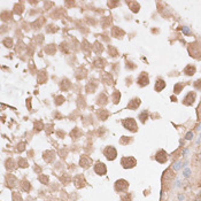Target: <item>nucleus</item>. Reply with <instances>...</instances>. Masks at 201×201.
<instances>
[{
  "instance_id": "obj_1",
  "label": "nucleus",
  "mask_w": 201,
  "mask_h": 201,
  "mask_svg": "<svg viewBox=\"0 0 201 201\" xmlns=\"http://www.w3.org/2000/svg\"><path fill=\"white\" fill-rule=\"evenodd\" d=\"M187 51H189L190 56H192L193 59H196V60L201 59V44H199L198 42L189 44Z\"/></svg>"
},
{
  "instance_id": "obj_2",
  "label": "nucleus",
  "mask_w": 201,
  "mask_h": 201,
  "mask_svg": "<svg viewBox=\"0 0 201 201\" xmlns=\"http://www.w3.org/2000/svg\"><path fill=\"white\" fill-rule=\"evenodd\" d=\"M122 125L127 129V130L131 131V132H137V131H138L137 122H136V120L132 118V117H128V118L122 120Z\"/></svg>"
},
{
  "instance_id": "obj_3",
  "label": "nucleus",
  "mask_w": 201,
  "mask_h": 201,
  "mask_svg": "<svg viewBox=\"0 0 201 201\" xmlns=\"http://www.w3.org/2000/svg\"><path fill=\"white\" fill-rule=\"evenodd\" d=\"M114 189L118 193H127L129 189L128 181H125V179H118V181H116L115 185H114Z\"/></svg>"
},
{
  "instance_id": "obj_4",
  "label": "nucleus",
  "mask_w": 201,
  "mask_h": 201,
  "mask_svg": "<svg viewBox=\"0 0 201 201\" xmlns=\"http://www.w3.org/2000/svg\"><path fill=\"white\" fill-rule=\"evenodd\" d=\"M121 165L124 169H131L137 165V160L133 156H123L121 159Z\"/></svg>"
},
{
  "instance_id": "obj_5",
  "label": "nucleus",
  "mask_w": 201,
  "mask_h": 201,
  "mask_svg": "<svg viewBox=\"0 0 201 201\" xmlns=\"http://www.w3.org/2000/svg\"><path fill=\"white\" fill-rule=\"evenodd\" d=\"M195 99H196V93L195 91H190L185 97L183 98L182 102L184 106H192L195 102Z\"/></svg>"
},
{
  "instance_id": "obj_6",
  "label": "nucleus",
  "mask_w": 201,
  "mask_h": 201,
  "mask_svg": "<svg viewBox=\"0 0 201 201\" xmlns=\"http://www.w3.org/2000/svg\"><path fill=\"white\" fill-rule=\"evenodd\" d=\"M104 155L106 156L107 160L113 161V160H115L116 156H117V151H116V148L114 146H107L104 149Z\"/></svg>"
},
{
  "instance_id": "obj_7",
  "label": "nucleus",
  "mask_w": 201,
  "mask_h": 201,
  "mask_svg": "<svg viewBox=\"0 0 201 201\" xmlns=\"http://www.w3.org/2000/svg\"><path fill=\"white\" fill-rule=\"evenodd\" d=\"M137 84L138 86L140 87H145L149 84V75L145 71H143V73H140V75L138 76V78H137Z\"/></svg>"
},
{
  "instance_id": "obj_8",
  "label": "nucleus",
  "mask_w": 201,
  "mask_h": 201,
  "mask_svg": "<svg viewBox=\"0 0 201 201\" xmlns=\"http://www.w3.org/2000/svg\"><path fill=\"white\" fill-rule=\"evenodd\" d=\"M168 159H169V155H168V153L165 152V149H159L156 154H155V161H158L159 163H161V165L165 163L168 161Z\"/></svg>"
},
{
  "instance_id": "obj_9",
  "label": "nucleus",
  "mask_w": 201,
  "mask_h": 201,
  "mask_svg": "<svg viewBox=\"0 0 201 201\" xmlns=\"http://www.w3.org/2000/svg\"><path fill=\"white\" fill-rule=\"evenodd\" d=\"M94 171L99 176H105L107 174V168H106V165L102 162L98 161V162H96V165H94Z\"/></svg>"
},
{
  "instance_id": "obj_10",
  "label": "nucleus",
  "mask_w": 201,
  "mask_h": 201,
  "mask_svg": "<svg viewBox=\"0 0 201 201\" xmlns=\"http://www.w3.org/2000/svg\"><path fill=\"white\" fill-rule=\"evenodd\" d=\"M141 105V100L139 98H132L128 104V109L130 110H136L139 108V106Z\"/></svg>"
},
{
  "instance_id": "obj_11",
  "label": "nucleus",
  "mask_w": 201,
  "mask_h": 201,
  "mask_svg": "<svg viewBox=\"0 0 201 201\" xmlns=\"http://www.w3.org/2000/svg\"><path fill=\"white\" fill-rule=\"evenodd\" d=\"M86 182L85 179H84V177L83 175H77V176L74 177V184H75V186L77 187V189H82V187H84L86 185Z\"/></svg>"
},
{
  "instance_id": "obj_12",
  "label": "nucleus",
  "mask_w": 201,
  "mask_h": 201,
  "mask_svg": "<svg viewBox=\"0 0 201 201\" xmlns=\"http://www.w3.org/2000/svg\"><path fill=\"white\" fill-rule=\"evenodd\" d=\"M167 86L165 79L162 78H158L155 80V85H154V90L156 92H161L162 90H165V87Z\"/></svg>"
},
{
  "instance_id": "obj_13",
  "label": "nucleus",
  "mask_w": 201,
  "mask_h": 201,
  "mask_svg": "<svg viewBox=\"0 0 201 201\" xmlns=\"http://www.w3.org/2000/svg\"><path fill=\"white\" fill-rule=\"evenodd\" d=\"M92 165V160L89 156H86V155H82V158H80V161H79V165L82 167V168H89L90 165Z\"/></svg>"
},
{
  "instance_id": "obj_14",
  "label": "nucleus",
  "mask_w": 201,
  "mask_h": 201,
  "mask_svg": "<svg viewBox=\"0 0 201 201\" xmlns=\"http://www.w3.org/2000/svg\"><path fill=\"white\" fill-rule=\"evenodd\" d=\"M43 159L47 162V163H51V162H53L55 159V152L54 151H46V152L44 153L43 155Z\"/></svg>"
},
{
  "instance_id": "obj_15",
  "label": "nucleus",
  "mask_w": 201,
  "mask_h": 201,
  "mask_svg": "<svg viewBox=\"0 0 201 201\" xmlns=\"http://www.w3.org/2000/svg\"><path fill=\"white\" fill-rule=\"evenodd\" d=\"M6 182H7V186H8V187H14V186H16L17 179H16V177L14 176V175L8 174L6 176Z\"/></svg>"
},
{
  "instance_id": "obj_16",
  "label": "nucleus",
  "mask_w": 201,
  "mask_h": 201,
  "mask_svg": "<svg viewBox=\"0 0 201 201\" xmlns=\"http://www.w3.org/2000/svg\"><path fill=\"white\" fill-rule=\"evenodd\" d=\"M195 73H196V68H195V66H192V64H187L183 70V74L186 76H193Z\"/></svg>"
},
{
  "instance_id": "obj_17",
  "label": "nucleus",
  "mask_w": 201,
  "mask_h": 201,
  "mask_svg": "<svg viewBox=\"0 0 201 201\" xmlns=\"http://www.w3.org/2000/svg\"><path fill=\"white\" fill-rule=\"evenodd\" d=\"M111 36L121 39V38L124 36V31H123L121 28H118V27H114V28L111 29Z\"/></svg>"
},
{
  "instance_id": "obj_18",
  "label": "nucleus",
  "mask_w": 201,
  "mask_h": 201,
  "mask_svg": "<svg viewBox=\"0 0 201 201\" xmlns=\"http://www.w3.org/2000/svg\"><path fill=\"white\" fill-rule=\"evenodd\" d=\"M37 80H38L39 84L45 83V82L47 80V73H46L45 70H40V71L38 73V75H37Z\"/></svg>"
},
{
  "instance_id": "obj_19",
  "label": "nucleus",
  "mask_w": 201,
  "mask_h": 201,
  "mask_svg": "<svg viewBox=\"0 0 201 201\" xmlns=\"http://www.w3.org/2000/svg\"><path fill=\"white\" fill-rule=\"evenodd\" d=\"M127 4H128L129 7H130V9H131L133 13L139 12V9H140L139 2H137V1H127Z\"/></svg>"
},
{
  "instance_id": "obj_20",
  "label": "nucleus",
  "mask_w": 201,
  "mask_h": 201,
  "mask_svg": "<svg viewBox=\"0 0 201 201\" xmlns=\"http://www.w3.org/2000/svg\"><path fill=\"white\" fill-rule=\"evenodd\" d=\"M107 102H108V98H107V96H106L105 93H101V94L98 97L97 104L100 105V106H105V105H107Z\"/></svg>"
},
{
  "instance_id": "obj_21",
  "label": "nucleus",
  "mask_w": 201,
  "mask_h": 201,
  "mask_svg": "<svg viewBox=\"0 0 201 201\" xmlns=\"http://www.w3.org/2000/svg\"><path fill=\"white\" fill-rule=\"evenodd\" d=\"M148 116H149L148 110H143L139 115H138V118H139V121L143 123V124H145L146 121H147V118H148Z\"/></svg>"
},
{
  "instance_id": "obj_22",
  "label": "nucleus",
  "mask_w": 201,
  "mask_h": 201,
  "mask_svg": "<svg viewBox=\"0 0 201 201\" xmlns=\"http://www.w3.org/2000/svg\"><path fill=\"white\" fill-rule=\"evenodd\" d=\"M102 80H104L105 84H107V85H113L114 83H113V78H111V75L108 73H106L102 75Z\"/></svg>"
},
{
  "instance_id": "obj_23",
  "label": "nucleus",
  "mask_w": 201,
  "mask_h": 201,
  "mask_svg": "<svg viewBox=\"0 0 201 201\" xmlns=\"http://www.w3.org/2000/svg\"><path fill=\"white\" fill-rule=\"evenodd\" d=\"M184 86H185V84L182 83V82H178V83H176V84L174 85V93H175V94H179L181 92L183 91Z\"/></svg>"
},
{
  "instance_id": "obj_24",
  "label": "nucleus",
  "mask_w": 201,
  "mask_h": 201,
  "mask_svg": "<svg viewBox=\"0 0 201 201\" xmlns=\"http://www.w3.org/2000/svg\"><path fill=\"white\" fill-rule=\"evenodd\" d=\"M71 86V83L69 82V79L67 78H63L61 80V84H60V87H61V90H63V91H67L68 89Z\"/></svg>"
},
{
  "instance_id": "obj_25",
  "label": "nucleus",
  "mask_w": 201,
  "mask_h": 201,
  "mask_svg": "<svg viewBox=\"0 0 201 201\" xmlns=\"http://www.w3.org/2000/svg\"><path fill=\"white\" fill-rule=\"evenodd\" d=\"M111 100H113V102L115 105L120 102V100H121V93H120V91L115 90V91L113 92V94H111Z\"/></svg>"
},
{
  "instance_id": "obj_26",
  "label": "nucleus",
  "mask_w": 201,
  "mask_h": 201,
  "mask_svg": "<svg viewBox=\"0 0 201 201\" xmlns=\"http://www.w3.org/2000/svg\"><path fill=\"white\" fill-rule=\"evenodd\" d=\"M97 86L98 84L94 83V80H92L91 83H87V85H86V91H87V93H93V92L96 91Z\"/></svg>"
},
{
  "instance_id": "obj_27",
  "label": "nucleus",
  "mask_w": 201,
  "mask_h": 201,
  "mask_svg": "<svg viewBox=\"0 0 201 201\" xmlns=\"http://www.w3.org/2000/svg\"><path fill=\"white\" fill-rule=\"evenodd\" d=\"M109 115V113H108V110L106 109H100L98 111V116H99V118L101 120V121H105L107 117Z\"/></svg>"
},
{
  "instance_id": "obj_28",
  "label": "nucleus",
  "mask_w": 201,
  "mask_h": 201,
  "mask_svg": "<svg viewBox=\"0 0 201 201\" xmlns=\"http://www.w3.org/2000/svg\"><path fill=\"white\" fill-rule=\"evenodd\" d=\"M70 136H71V138H74V139H78L79 137L82 136V132H80V130H79L78 128H75L70 132Z\"/></svg>"
},
{
  "instance_id": "obj_29",
  "label": "nucleus",
  "mask_w": 201,
  "mask_h": 201,
  "mask_svg": "<svg viewBox=\"0 0 201 201\" xmlns=\"http://www.w3.org/2000/svg\"><path fill=\"white\" fill-rule=\"evenodd\" d=\"M15 162H14V160L13 159H8L6 161V168H7V170H13V169H15Z\"/></svg>"
},
{
  "instance_id": "obj_30",
  "label": "nucleus",
  "mask_w": 201,
  "mask_h": 201,
  "mask_svg": "<svg viewBox=\"0 0 201 201\" xmlns=\"http://www.w3.org/2000/svg\"><path fill=\"white\" fill-rule=\"evenodd\" d=\"M55 51H56V49H55V46L53 45V44H49V46H46V47H45V52H46L47 54H49V55L54 54Z\"/></svg>"
},
{
  "instance_id": "obj_31",
  "label": "nucleus",
  "mask_w": 201,
  "mask_h": 201,
  "mask_svg": "<svg viewBox=\"0 0 201 201\" xmlns=\"http://www.w3.org/2000/svg\"><path fill=\"white\" fill-rule=\"evenodd\" d=\"M24 11V7H23V4L22 2H20V4H16L15 6H14V12L16 13V14H21V13Z\"/></svg>"
},
{
  "instance_id": "obj_32",
  "label": "nucleus",
  "mask_w": 201,
  "mask_h": 201,
  "mask_svg": "<svg viewBox=\"0 0 201 201\" xmlns=\"http://www.w3.org/2000/svg\"><path fill=\"white\" fill-rule=\"evenodd\" d=\"M21 189L23 190L24 192H29V191H30V189H31L30 183H29L28 181H23V182L21 183Z\"/></svg>"
},
{
  "instance_id": "obj_33",
  "label": "nucleus",
  "mask_w": 201,
  "mask_h": 201,
  "mask_svg": "<svg viewBox=\"0 0 201 201\" xmlns=\"http://www.w3.org/2000/svg\"><path fill=\"white\" fill-rule=\"evenodd\" d=\"M132 138L131 137H125V136H123L122 138H121V140H120V144L121 145H128V144H130V143H132Z\"/></svg>"
},
{
  "instance_id": "obj_34",
  "label": "nucleus",
  "mask_w": 201,
  "mask_h": 201,
  "mask_svg": "<svg viewBox=\"0 0 201 201\" xmlns=\"http://www.w3.org/2000/svg\"><path fill=\"white\" fill-rule=\"evenodd\" d=\"M17 165H18V167H21V168H27V167L29 165H28V161H27L25 159H23V158L18 159Z\"/></svg>"
},
{
  "instance_id": "obj_35",
  "label": "nucleus",
  "mask_w": 201,
  "mask_h": 201,
  "mask_svg": "<svg viewBox=\"0 0 201 201\" xmlns=\"http://www.w3.org/2000/svg\"><path fill=\"white\" fill-rule=\"evenodd\" d=\"M2 43H4V45H5L6 47H9V49H11V47H12V46H13V40H12V38H8V37L4 39V42H2Z\"/></svg>"
},
{
  "instance_id": "obj_36",
  "label": "nucleus",
  "mask_w": 201,
  "mask_h": 201,
  "mask_svg": "<svg viewBox=\"0 0 201 201\" xmlns=\"http://www.w3.org/2000/svg\"><path fill=\"white\" fill-rule=\"evenodd\" d=\"M63 102H64V98L62 97V96H58V97L55 98L54 104L56 105V106H60V105H62Z\"/></svg>"
},
{
  "instance_id": "obj_37",
  "label": "nucleus",
  "mask_w": 201,
  "mask_h": 201,
  "mask_svg": "<svg viewBox=\"0 0 201 201\" xmlns=\"http://www.w3.org/2000/svg\"><path fill=\"white\" fill-rule=\"evenodd\" d=\"M193 87H194L196 91H201V78L196 79L194 83H193Z\"/></svg>"
},
{
  "instance_id": "obj_38",
  "label": "nucleus",
  "mask_w": 201,
  "mask_h": 201,
  "mask_svg": "<svg viewBox=\"0 0 201 201\" xmlns=\"http://www.w3.org/2000/svg\"><path fill=\"white\" fill-rule=\"evenodd\" d=\"M108 52H109L110 56H113V58L118 54V53H117V49H116L115 47H113V46H109V47H108Z\"/></svg>"
},
{
  "instance_id": "obj_39",
  "label": "nucleus",
  "mask_w": 201,
  "mask_h": 201,
  "mask_svg": "<svg viewBox=\"0 0 201 201\" xmlns=\"http://www.w3.org/2000/svg\"><path fill=\"white\" fill-rule=\"evenodd\" d=\"M121 199H122V201H132V194L125 193V195H122V196H121Z\"/></svg>"
},
{
  "instance_id": "obj_40",
  "label": "nucleus",
  "mask_w": 201,
  "mask_h": 201,
  "mask_svg": "<svg viewBox=\"0 0 201 201\" xmlns=\"http://www.w3.org/2000/svg\"><path fill=\"white\" fill-rule=\"evenodd\" d=\"M38 179H39V182H42L43 184H47V183H49V177L45 176V175H40Z\"/></svg>"
},
{
  "instance_id": "obj_41",
  "label": "nucleus",
  "mask_w": 201,
  "mask_h": 201,
  "mask_svg": "<svg viewBox=\"0 0 201 201\" xmlns=\"http://www.w3.org/2000/svg\"><path fill=\"white\" fill-rule=\"evenodd\" d=\"M36 128H37V131H40L43 128H45V125L43 124V122H39V121H38V122H35V129Z\"/></svg>"
},
{
  "instance_id": "obj_42",
  "label": "nucleus",
  "mask_w": 201,
  "mask_h": 201,
  "mask_svg": "<svg viewBox=\"0 0 201 201\" xmlns=\"http://www.w3.org/2000/svg\"><path fill=\"white\" fill-rule=\"evenodd\" d=\"M94 47L97 49H96V52H97V53H99V52L101 53V52H102V49H102V45H101V44H99L98 42L94 44Z\"/></svg>"
},
{
  "instance_id": "obj_43",
  "label": "nucleus",
  "mask_w": 201,
  "mask_h": 201,
  "mask_svg": "<svg viewBox=\"0 0 201 201\" xmlns=\"http://www.w3.org/2000/svg\"><path fill=\"white\" fill-rule=\"evenodd\" d=\"M13 200L14 201H22L20 193H17V192H14V193H13Z\"/></svg>"
},
{
  "instance_id": "obj_44",
  "label": "nucleus",
  "mask_w": 201,
  "mask_h": 201,
  "mask_svg": "<svg viewBox=\"0 0 201 201\" xmlns=\"http://www.w3.org/2000/svg\"><path fill=\"white\" fill-rule=\"evenodd\" d=\"M25 143H20L17 145V147H16V149H17L18 152H23L24 151V148H25Z\"/></svg>"
},
{
  "instance_id": "obj_45",
  "label": "nucleus",
  "mask_w": 201,
  "mask_h": 201,
  "mask_svg": "<svg viewBox=\"0 0 201 201\" xmlns=\"http://www.w3.org/2000/svg\"><path fill=\"white\" fill-rule=\"evenodd\" d=\"M190 175H191V169H190V168H186V169L183 171V176L185 177V178H189Z\"/></svg>"
},
{
  "instance_id": "obj_46",
  "label": "nucleus",
  "mask_w": 201,
  "mask_h": 201,
  "mask_svg": "<svg viewBox=\"0 0 201 201\" xmlns=\"http://www.w3.org/2000/svg\"><path fill=\"white\" fill-rule=\"evenodd\" d=\"M131 63H132V62L127 61V68H129L130 70H133V69H134L136 67H137V66H136V64H131Z\"/></svg>"
},
{
  "instance_id": "obj_47",
  "label": "nucleus",
  "mask_w": 201,
  "mask_h": 201,
  "mask_svg": "<svg viewBox=\"0 0 201 201\" xmlns=\"http://www.w3.org/2000/svg\"><path fill=\"white\" fill-rule=\"evenodd\" d=\"M185 139H187V140L193 139V132H192V131L187 132V133H186V136H185Z\"/></svg>"
},
{
  "instance_id": "obj_48",
  "label": "nucleus",
  "mask_w": 201,
  "mask_h": 201,
  "mask_svg": "<svg viewBox=\"0 0 201 201\" xmlns=\"http://www.w3.org/2000/svg\"><path fill=\"white\" fill-rule=\"evenodd\" d=\"M196 201H201V189L196 193Z\"/></svg>"
},
{
  "instance_id": "obj_49",
  "label": "nucleus",
  "mask_w": 201,
  "mask_h": 201,
  "mask_svg": "<svg viewBox=\"0 0 201 201\" xmlns=\"http://www.w3.org/2000/svg\"><path fill=\"white\" fill-rule=\"evenodd\" d=\"M179 168H181V162H176L175 165H174V169H175V170H178Z\"/></svg>"
},
{
  "instance_id": "obj_50",
  "label": "nucleus",
  "mask_w": 201,
  "mask_h": 201,
  "mask_svg": "<svg viewBox=\"0 0 201 201\" xmlns=\"http://www.w3.org/2000/svg\"><path fill=\"white\" fill-rule=\"evenodd\" d=\"M183 32H184V33H186V35H189L190 30L187 29V28H186V27H183Z\"/></svg>"
},
{
  "instance_id": "obj_51",
  "label": "nucleus",
  "mask_w": 201,
  "mask_h": 201,
  "mask_svg": "<svg viewBox=\"0 0 201 201\" xmlns=\"http://www.w3.org/2000/svg\"><path fill=\"white\" fill-rule=\"evenodd\" d=\"M58 133H59V136H60V138H63V137H64V132H62V131H59Z\"/></svg>"
},
{
  "instance_id": "obj_52",
  "label": "nucleus",
  "mask_w": 201,
  "mask_h": 201,
  "mask_svg": "<svg viewBox=\"0 0 201 201\" xmlns=\"http://www.w3.org/2000/svg\"><path fill=\"white\" fill-rule=\"evenodd\" d=\"M178 199H179V200H181V201H182V200H184V195L179 194V196H178Z\"/></svg>"
},
{
  "instance_id": "obj_53",
  "label": "nucleus",
  "mask_w": 201,
  "mask_h": 201,
  "mask_svg": "<svg viewBox=\"0 0 201 201\" xmlns=\"http://www.w3.org/2000/svg\"><path fill=\"white\" fill-rule=\"evenodd\" d=\"M171 101H175V102H176V101H177L176 97H174V96H172V97H171Z\"/></svg>"
}]
</instances>
